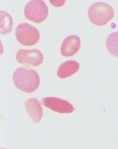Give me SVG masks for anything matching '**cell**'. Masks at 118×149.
I'll return each mask as SVG.
<instances>
[{
  "label": "cell",
  "mask_w": 118,
  "mask_h": 149,
  "mask_svg": "<svg viewBox=\"0 0 118 149\" xmlns=\"http://www.w3.org/2000/svg\"><path fill=\"white\" fill-rule=\"evenodd\" d=\"M12 81L17 88L27 93H32L40 86V76L34 70L18 68L13 72Z\"/></svg>",
  "instance_id": "1"
},
{
  "label": "cell",
  "mask_w": 118,
  "mask_h": 149,
  "mask_svg": "<svg viewBox=\"0 0 118 149\" xmlns=\"http://www.w3.org/2000/svg\"><path fill=\"white\" fill-rule=\"evenodd\" d=\"M0 27H1V34H8L12 31L13 20L10 14L5 10H0Z\"/></svg>",
  "instance_id": "10"
},
{
  "label": "cell",
  "mask_w": 118,
  "mask_h": 149,
  "mask_svg": "<svg viewBox=\"0 0 118 149\" xmlns=\"http://www.w3.org/2000/svg\"><path fill=\"white\" fill-rule=\"evenodd\" d=\"M80 65L78 62L75 60L66 61L59 67L58 71H57V75H58V77L62 79L68 78L70 76L76 74L78 70H80Z\"/></svg>",
  "instance_id": "9"
},
{
  "label": "cell",
  "mask_w": 118,
  "mask_h": 149,
  "mask_svg": "<svg viewBox=\"0 0 118 149\" xmlns=\"http://www.w3.org/2000/svg\"><path fill=\"white\" fill-rule=\"evenodd\" d=\"M24 14L27 19L34 23H43L48 16V8L45 1L32 0L25 7Z\"/></svg>",
  "instance_id": "3"
},
{
  "label": "cell",
  "mask_w": 118,
  "mask_h": 149,
  "mask_svg": "<svg viewBox=\"0 0 118 149\" xmlns=\"http://www.w3.org/2000/svg\"><path fill=\"white\" fill-rule=\"evenodd\" d=\"M53 6H55V7H62L63 6L64 4H65V0H60V1H54V0H50L49 1Z\"/></svg>",
  "instance_id": "12"
},
{
  "label": "cell",
  "mask_w": 118,
  "mask_h": 149,
  "mask_svg": "<svg viewBox=\"0 0 118 149\" xmlns=\"http://www.w3.org/2000/svg\"><path fill=\"white\" fill-rule=\"evenodd\" d=\"M43 104L45 107L58 113H73L75 111L74 105L70 102L58 97L43 98Z\"/></svg>",
  "instance_id": "5"
},
{
  "label": "cell",
  "mask_w": 118,
  "mask_h": 149,
  "mask_svg": "<svg viewBox=\"0 0 118 149\" xmlns=\"http://www.w3.org/2000/svg\"><path fill=\"white\" fill-rule=\"evenodd\" d=\"M80 38L78 35L67 36L60 46V53L65 57L75 55L80 49Z\"/></svg>",
  "instance_id": "7"
},
{
  "label": "cell",
  "mask_w": 118,
  "mask_h": 149,
  "mask_svg": "<svg viewBox=\"0 0 118 149\" xmlns=\"http://www.w3.org/2000/svg\"><path fill=\"white\" fill-rule=\"evenodd\" d=\"M25 107L32 121L36 123L41 122L43 118V108L40 101L37 100L36 98H30L25 103Z\"/></svg>",
  "instance_id": "8"
},
{
  "label": "cell",
  "mask_w": 118,
  "mask_h": 149,
  "mask_svg": "<svg viewBox=\"0 0 118 149\" xmlns=\"http://www.w3.org/2000/svg\"><path fill=\"white\" fill-rule=\"evenodd\" d=\"M16 39L23 46L36 45L40 40V32L36 28L27 23H21L15 30Z\"/></svg>",
  "instance_id": "4"
},
{
  "label": "cell",
  "mask_w": 118,
  "mask_h": 149,
  "mask_svg": "<svg viewBox=\"0 0 118 149\" xmlns=\"http://www.w3.org/2000/svg\"><path fill=\"white\" fill-rule=\"evenodd\" d=\"M114 16L113 8L105 2H96L88 9V17L96 26H104L108 24Z\"/></svg>",
  "instance_id": "2"
},
{
  "label": "cell",
  "mask_w": 118,
  "mask_h": 149,
  "mask_svg": "<svg viewBox=\"0 0 118 149\" xmlns=\"http://www.w3.org/2000/svg\"><path fill=\"white\" fill-rule=\"evenodd\" d=\"M0 149H6V148H0Z\"/></svg>",
  "instance_id": "13"
},
{
  "label": "cell",
  "mask_w": 118,
  "mask_h": 149,
  "mask_svg": "<svg viewBox=\"0 0 118 149\" xmlns=\"http://www.w3.org/2000/svg\"><path fill=\"white\" fill-rule=\"evenodd\" d=\"M106 47L113 56L118 58V31L110 33L107 37Z\"/></svg>",
  "instance_id": "11"
},
{
  "label": "cell",
  "mask_w": 118,
  "mask_h": 149,
  "mask_svg": "<svg viewBox=\"0 0 118 149\" xmlns=\"http://www.w3.org/2000/svg\"><path fill=\"white\" fill-rule=\"evenodd\" d=\"M16 60L21 64L38 67L44 62V54L39 49H20L16 53Z\"/></svg>",
  "instance_id": "6"
}]
</instances>
